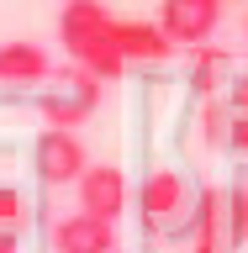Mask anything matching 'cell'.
I'll return each instance as SVG.
<instances>
[{
    "label": "cell",
    "instance_id": "obj_1",
    "mask_svg": "<svg viewBox=\"0 0 248 253\" xmlns=\"http://www.w3.org/2000/svg\"><path fill=\"white\" fill-rule=\"evenodd\" d=\"M58 42L69 53V63H79L100 84L127 74V58L116 53V16L100 0H69L63 5L58 11Z\"/></svg>",
    "mask_w": 248,
    "mask_h": 253
},
{
    "label": "cell",
    "instance_id": "obj_2",
    "mask_svg": "<svg viewBox=\"0 0 248 253\" xmlns=\"http://www.w3.org/2000/svg\"><path fill=\"white\" fill-rule=\"evenodd\" d=\"M37 111H43V126H63V132H79L100 111V79L85 74L79 63L69 69H53L43 79V95H37Z\"/></svg>",
    "mask_w": 248,
    "mask_h": 253
},
{
    "label": "cell",
    "instance_id": "obj_3",
    "mask_svg": "<svg viewBox=\"0 0 248 253\" xmlns=\"http://www.w3.org/2000/svg\"><path fill=\"white\" fill-rule=\"evenodd\" d=\"M85 142L79 132H63V126H43L37 142H32V169L43 185H74L79 174H85Z\"/></svg>",
    "mask_w": 248,
    "mask_h": 253
},
{
    "label": "cell",
    "instance_id": "obj_4",
    "mask_svg": "<svg viewBox=\"0 0 248 253\" xmlns=\"http://www.w3.org/2000/svg\"><path fill=\"white\" fill-rule=\"evenodd\" d=\"M217 21H222V5H206V0H164L158 5V32L174 47H206Z\"/></svg>",
    "mask_w": 248,
    "mask_h": 253
},
{
    "label": "cell",
    "instance_id": "obj_5",
    "mask_svg": "<svg viewBox=\"0 0 248 253\" xmlns=\"http://www.w3.org/2000/svg\"><path fill=\"white\" fill-rule=\"evenodd\" d=\"M79 190V211L85 216H100V221H116L127 211V174L116 169V164H85V174L74 179Z\"/></svg>",
    "mask_w": 248,
    "mask_h": 253
},
{
    "label": "cell",
    "instance_id": "obj_6",
    "mask_svg": "<svg viewBox=\"0 0 248 253\" xmlns=\"http://www.w3.org/2000/svg\"><path fill=\"white\" fill-rule=\"evenodd\" d=\"M53 253H116V221L100 216H58L53 221Z\"/></svg>",
    "mask_w": 248,
    "mask_h": 253
},
{
    "label": "cell",
    "instance_id": "obj_7",
    "mask_svg": "<svg viewBox=\"0 0 248 253\" xmlns=\"http://www.w3.org/2000/svg\"><path fill=\"white\" fill-rule=\"evenodd\" d=\"M48 74H53V58H48V47H43V42H27V37L0 42V84H5V90L43 84Z\"/></svg>",
    "mask_w": 248,
    "mask_h": 253
},
{
    "label": "cell",
    "instance_id": "obj_8",
    "mask_svg": "<svg viewBox=\"0 0 248 253\" xmlns=\"http://www.w3.org/2000/svg\"><path fill=\"white\" fill-rule=\"evenodd\" d=\"M138 211H143V221L148 227H164V221H174L180 211H185V179L174 169H158V174H148L138 185Z\"/></svg>",
    "mask_w": 248,
    "mask_h": 253
},
{
    "label": "cell",
    "instance_id": "obj_9",
    "mask_svg": "<svg viewBox=\"0 0 248 253\" xmlns=\"http://www.w3.org/2000/svg\"><path fill=\"white\" fill-rule=\"evenodd\" d=\"M116 53L127 63H158L174 53V42L158 32V21H116Z\"/></svg>",
    "mask_w": 248,
    "mask_h": 253
},
{
    "label": "cell",
    "instance_id": "obj_10",
    "mask_svg": "<svg viewBox=\"0 0 248 253\" xmlns=\"http://www.w3.org/2000/svg\"><path fill=\"white\" fill-rule=\"evenodd\" d=\"M222 227H227V243H248V179H238L227 195H222Z\"/></svg>",
    "mask_w": 248,
    "mask_h": 253
},
{
    "label": "cell",
    "instance_id": "obj_11",
    "mask_svg": "<svg viewBox=\"0 0 248 253\" xmlns=\"http://www.w3.org/2000/svg\"><path fill=\"white\" fill-rule=\"evenodd\" d=\"M222 69H227V53L201 47V53H196V74H190V84H196L201 95H211V90H217V79H222Z\"/></svg>",
    "mask_w": 248,
    "mask_h": 253
},
{
    "label": "cell",
    "instance_id": "obj_12",
    "mask_svg": "<svg viewBox=\"0 0 248 253\" xmlns=\"http://www.w3.org/2000/svg\"><path fill=\"white\" fill-rule=\"evenodd\" d=\"M21 216H27V201H21V190L0 185V227H16Z\"/></svg>",
    "mask_w": 248,
    "mask_h": 253
},
{
    "label": "cell",
    "instance_id": "obj_13",
    "mask_svg": "<svg viewBox=\"0 0 248 253\" xmlns=\"http://www.w3.org/2000/svg\"><path fill=\"white\" fill-rule=\"evenodd\" d=\"M227 148H233V153H248V111H233V116H227Z\"/></svg>",
    "mask_w": 248,
    "mask_h": 253
},
{
    "label": "cell",
    "instance_id": "obj_14",
    "mask_svg": "<svg viewBox=\"0 0 248 253\" xmlns=\"http://www.w3.org/2000/svg\"><path fill=\"white\" fill-rule=\"evenodd\" d=\"M227 100H233V111H248V74L233 79V95H227Z\"/></svg>",
    "mask_w": 248,
    "mask_h": 253
},
{
    "label": "cell",
    "instance_id": "obj_15",
    "mask_svg": "<svg viewBox=\"0 0 248 253\" xmlns=\"http://www.w3.org/2000/svg\"><path fill=\"white\" fill-rule=\"evenodd\" d=\"M0 253H21V237H16V227H0Z\"/></svg>",
    "mask_w": 248,
    "mask_h": 253
},
{
    "label": "cell",
    "instance_id": "obj_16",
    "mask_svg": "<svg viewBox=\"0 0 248 253\" xmlns=\"http://www.w3.org/2000/svg\"><path fill=\"white\" fill-rule=\"evenodd\" d=\"M206 5H222V0H206Z\"/></svg>",
    "mask_w": 248,
    "mask_h": 253
},
{
    "label": "cell",
    "instance_id": "obj_17",
    "mask_svg": "<svg viewBox=\"0 0 248 253\" xmlns=\"http://www.w3.org/2000/svg\"><path fill=\"white\" fill-rule=\"evenodd\" d=\"M243 32H248V21H243Z\"/></svg>",
    "mask_w": 248,
    "mask_h": 253
},
{
    "label": "cell",
    "instance_id": "obj_18",
    "mask_svg": "<svg viewBox=\"0 0 248 253\" xmlns=\"http://www.w3.org/2000/svg\"><path fill=\"white\" fill-rule=\"evenodd\" d=\"M116 253H122V248H116Z\"/></svg>",
    "mask_w": 248,
    "mask_h": 253
}]
</instances>
